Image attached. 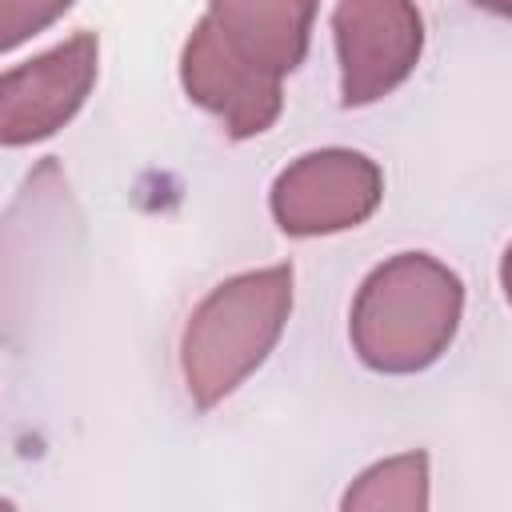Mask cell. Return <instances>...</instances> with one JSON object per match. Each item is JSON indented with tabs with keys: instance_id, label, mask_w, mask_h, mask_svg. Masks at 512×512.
Wrapping results in <instances>:
<instances>
[{
	"instance_id": "obj_1",
	"label": "cell",
	"mask_w": 512,
	"mask_h": 512,
	"mask_svg": "<svg viewBox=\"0 0 512 512\" xmlns=\"http://www.w3.org/2000/svg\"><path fill=\"white\" fill-rule=\"evenodd\" d=\"M460 316V276L428 252H396L364 276L352 300L348 336L372 372L412 376L448 352Z\"/></svg>"
},
{
	"instance_id": "obj_2",
	"label": "cell",
	"mask_w": 512,
	"mask_h": 512,
	"mask_svg": "<svg viewBox=\"0 0 512 512\" xmlns=\"http://www.w3.org/2000/svg\"><path fill=\"white\" fill-rule=\"evenodd\" d=\"M292 316V264L220 280L180 332V376L196 408L232 396L276 348Z\"/></svg>"
},
{
	"instance_id": "obj_3",
	"label": "cell",
	"mask_w": 512,
	"mask_h": 512,
	"mask_svg": "<svg viewBox=\"0 0 512 512\" xmlns=\"http://www.w3.org/2000/svg\"><path fill=\"white\" fill-rule=\"evenodd\" d=\"M76 204L56 160H44L0 220V340L32 324L40 296L76 240Z\"/></svg>"
},
{
	"instance_id": "obj_4",
	"label": "cell",
	"mask_w": 512,
	"mask_h": 512,
	"mask_svg": "<svg viewBox=\"0 0 512 512\" xmlns=\"http://www.w3.org/2000/svg\"><path fill=\"white\" fill-rule=\"evenodd\" d=\"M332 40L340 104L364 108L396 92L416 72L424 52V16L416 0H336Z\"/></svg>"
},
{
	"instance_id": "obj_5",
	"label": "cell",
	"mask_w": 512,
	"mask_h": 512,
	"mask_svg": "<svg viewBox=\"0 0 512 512\" xmlns=\"http://www.w3.org/2000/svg\"><path fill=\"white\" fill-rule=\"evenodd\" d=\"M384 196V172L356 148H316L272 180L268 208L288 236H328L364 224Z\"/></svg>"
},
{
	"instance_id": "obj_6",
	"label": "cell",
	"mask_w": 512,
	"mask_h": 512,
	"mask_svg": "<svg viewBox=\"0 0 512 512\" xmlns=\"http://www.w3.org/2000/svg\"><path fill=\"white\" fill-rule=\"evenodd\" d=\"M100 76V40L80 28L64 44L0 72V148H24L60 132Z\"/></svg>"
},
{
	"instance_id": "obj_7",
	"label": "cell",
	"mask_w": 512,
	"mask_h": 512,
	"mask_svg": "<svg viewBox=\"0 0 512 512\" xmlns=\"http://www.w3.org/2000/svg\"><path fill=\"white\" fill-rule=\"evenodd\" d=\"M180 84L192 104H200L224 124L232 140L264 136L284 108L280 76L264 72L240 48H232L228 36L208 16H200L184 40Z\"/></svg>"
},
{
	"instance_id": "obj_8",
	"label": "cell",
	"mask_w": 512,
	"mask_h": 512,
	"mask_svg": "<svg viewBox=\"0 0 512 512\" xmlns=\"http://www.w3.org/2000/svg\"><path fill=\"white\" fill-rule=\"evenodd\" d=\"M320 0H208V20L252 64L288 76L304 64Z\"/></svg>"
},
{
	"instance_id": "obj_9",
	"label": "cell",
	"mask_w": 512,
	"mask_h": 512,
	"mask_svg": "<svg viewBox=\"0 0 512 512\" xmlns=\"http://www.w3.org/2000/svg\"><path fill=\"white\" fill-rule=\"evenodd\" d=\"M344 508H404V512L428 508V456L400 452L372 464L344 492Z\"/></svg>"
},
{
	"instance_id": "obj_10",
	"label": "cell",
	"mask_w": 512,
	"mask_h": 512,
	"mask_svg": "<svg viewBox=\"0 0 512 512\" xmlns=\"http://www.w3.org/2000/svg\"><path fill=\"white\" fill-rule=\"evenodd\" d=\"M76 0H0V52L24 44L28 36L44 32L60 20Z\"/></svg>"
},
{
	"instance_id": "obj_11",
	"label": "cell",
	"mask_w": 512,
	"mask_h": 512,
	"mask_svg": "<svg viewBox=\"0 0 512 512\" xmlns=\"http://www.w3.org/2000/svg\"><path fill=\"white\" fill-rule=\"evenodd\" d=\"M472 4H480V8H488L496 16H508L512 12V0H472Z\"/></svg>"
}]
</instances>
